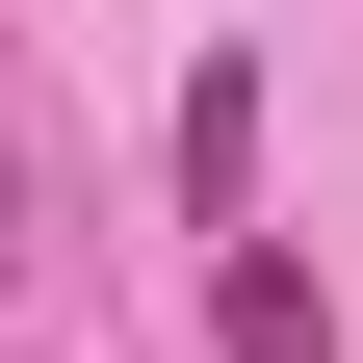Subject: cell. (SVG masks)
Listing matches in <instances>:
<instances>
[{
  "label": "cell",
  "mask_w": 363,
  "mask_h": 363,
  "mask_svg": "<svg viewBox=\"0 0 363 363\" xmlns=\"http://www.w3.org/2000/svg\"><path fill=\"white\" fill-rule=\"evenodd\" d=\"M208 363H337V286H311L286 234H234L208 259Z\"/></svg>",
  "instance_id": "obj_1"
},
{
  "label": "cell",
  "mask_w": 363,
  "mask_h": 363,
  "mask_svg": "<svg viewBox=\"0 0 363 363\" xmlns=\"http://www.w3.org/2000/svg\"><path fill=\"white\" fill-rule=\"evenodd\" d=\"M234 182H259V78L208 52V78H182V208H234Z\"/></svg>",
  "instance_id": "obj_2"
},
{
  "label": "cell",
  "mask_w": 363,
  "mask_h": 363,
  "mask_svg": "<svg viewBox=\"0 0 363 363\" xmlns=\"http://www.w3.org/2000/svg\"><path fill=\"white\" fill-rule=\"evenodd\" d=\"M0 259H26V156H0Z\"/></svg>",
  "instance_id": "obj_3"
}]
</instances>
